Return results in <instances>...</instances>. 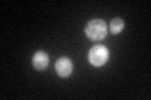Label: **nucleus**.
Segmentation results:
<instances>
[{
	"mask_svg": "<svg viewBox=\"0 0 151 100\" xmlns=\"http://www.w3.org/2000/svg\"><path fill=\"white\" fill-rule=\"evenodd\" d=\"M84 31L91 40H102L107 35V25L102 19H93L86 25Z\"/></svg>",
	"mask_w": 151,
	"mask_h": 100,
	"instance_id": "obj_1",
	"label": "nucleus"
},
{
	"mask_svg": "<svg viewBox=\"0 0 151 100\" xmlns=\"http://www.w3.org/2000/svg\"><path fill=\"white\" fill-rule=\"evenodd\" d=\"M108 56V49L105 45H94L88 53V60L93 66H102L107 63Z\"/></svg>",
	"mask_w": 151,
	"mask_h": 100,
	"instance_id": "obj_2",
	"label": "nucleus"
},
{
	"mask_svg": "<svg viewBox=\"0 0 151 100\" xmlns=\"http://www.w3.org/2000/svg\"><path fill=\"white\" fill-rule=\"evenodd\" d=\"M55 70L58 73L59 77L62 78H67L72 74L73 70V65L72 61H70L68 58H59L55 63Z\"/></svg>",
	"mask_w": 151,
	"mask_h": 100,
	"instance_id": "obj_3",
	"label": "nucleus"
},
{
	"mask_svg": "<svg viewBox=\"0 0 151 100\" xmlns=\"http://www.w3.org/2000/svg\"><path fill=\"white\" fill-rule=\"evenodd\" d=\"M49 64V56L44 51H37L33 55V66L37 70H44Z\"/></svg>",
	"mask_w": 151,
	"mask_h": 100,
	"instance_id": "obj_4",
	"label": "nucleus"
},
{
	"mask_svg": "<svg viewBox=\"0 0 151 100\" xmlns=\"http://www.w3.org/2000/svg\"><path fill=\"white\" fill-rule=\"evenodd\" d=\"M124 26H125L124 20L121 18H115L110 24V30L112 31V34H119V33L122 31Z\"/></svg>",
	"mask_w": 151,
	"mask_h": 100,
	"instance_id": "obj_5",
	"label": "nucleus"
}]
</instances>
